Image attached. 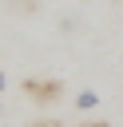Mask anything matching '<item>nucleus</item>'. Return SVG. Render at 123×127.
<instances>
[{
	"mask_svg": "<svg viewBox=\"0 0 123 127\" xmlns=\"http://www.w3.org/2000/svg\"><path fill=\"white\" fill-rule=\"evenodd\" d=\"M75 107H79V111H91V107H99V91H95V87H83V91H75Z\"/></svg>",
	"mask_w": 123,
	"mask_h": 127,
	"instance_id": "nucleus-2",
	"label": "nucleus"
},
{
	"mask_svg": "<svg viewBox=\"0 0 123 127\" xmlns=\"http://www.w3.org/2000/svg\"><path fill=\"white\" fill-rule=\"evenodd\" d=\"M24 91L36 95V99H52V95L60 91V83H56V79H24Z\"/></svg>",
	"mask_w": 123,
	"mask_h": 127,
	"instance_id": "nucleus-1",
	"label": "nucleus"
},
{
	"mask_svg": "<svg viewBox=\"0 0 123 127\" xmlns=\"http://www.w3.org/2000/svg\"><path fill=\"white\" fill-rule=\"evenodd\" d=\"M87 127H111V123H103V119H99V123H87Z\"/></svg>",
	"mask_w": 123,
	"mask_h": 127,
	"instance_id": "nucleus-4",
	"label": "nucleus"
},
{
	"mask_svg": "<svg viewBox=\"0 0 123 127\" xmlns=\"http://www.w3.org/2000/svg\"><path fill=\"white\" fill-rule=\"evenodd\" d=\"M4 87H8V79H4V71H0V95H4Z\"/></svg>",
	"mask_w": 123,
	"mask_h": 127,
	"instance_id": "nucleus-3",
	"label": "nucleus"
},
{
	"mask_svg": "<svg viewBox=\"0 0 123 127\" xmlns=\"http://www.w3.org/2000/svg\"><path fill=\"white\" fill-rule=\"evenodd\" d=\"M32 127H60V123H32Z\"/></svg>",
	"mask_w": 123,
	"mask_h": 127,
	"instance_id": "nucleus-5",
	"label": "nucleus"
}]
</instances>
